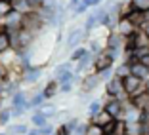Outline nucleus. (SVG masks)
<instances>
[{
	"label": "nucleus",
	"mask_w": 149,
	"mask_h": 135,
	"mask_svg": "<svg viewBox=\"0 0 149 135\" xmlns=\"http://www.w3.org/2000/svg\"><path fill=\"white\" fill-rule=\"evenodd\" d=\"M0 135H6V133H0Z\"/></svg>",
	"instance_id": "nucleus-48"
},
{
	"label": "nucleus",
	"mask_w": 149,
	"mask_h": 135,
	"mask_svg": "<svg viewBox=\"0 0 149 135\" xmlns=\"http://www.w3.org/2000/svg\"><path fill=\"white\" fill-rule=\"evenodd\" d=\"M52 135H59V131H57V129H56V131H54V133H52Z\"/></svg>",
	"instance_id": "nucleus-46"
},
{
	"label": "nucleus",
	"mask_w": 149,
	"mask_h": 135,
	"mask_svg": "<svg viewBox=\"0 0 149 135\" xmlns=\"http://www.w3.org/2000/svg\"><path fill=\"white\" fill-rule=\"evenodd\" d=\"M4 109V97H0V110Z\"/></svg>",
	"instance_id": "nucleus-45"
},
{
	"label": "nucleus",
	"mask_w": 149,
	"mask_h": 135,
	"mask_svg": "<svg viewBox=\"0 0 149 135\" xmlns=\"http://www.w3.org/2000/svg\"><path fill=\"white\" fill-rule=\"evenodd\" d=\"M42 67H29V69H25V72H23V78L21 82H27V84H36L40 78H42Z\"/></svg>",
	"instance_id": "nucleus-8"
},
{
	"label": "nucleus",
	"mask_w": 149,
	"mask_h": 135,
	"mask_svg": "<svg viewBox=\"0 0 149 135\" xmlns=\"http://www.w3.org/2000/svg\"><path fill=\"white\" fill-rule=\"evenodd\" d=\"M67 70H74L73 69V63L71 61H65V63H59V65L54 69V76H59V74H63V72H67Z\"/></svg>",
	"instance_id": "nucleus-28"
},
{
	"label": "nucleus",
	"mask_w": 149,
	"mask_h": 135,
	"mask_svg": "<svg viewBox=\"0 0 149 135\" xmlns=\"http://www.w3.org/2000/svg\"><path fill=\"white\" fill-rule=\"evenodd\" d=\"M12 2H4V0H0V19H4L8 13H12Z\"/></svg>",
	"instance_id": "nucleus-33"
},
{
	"label": "nucleus",
	"mask_w": 149,
	"mask_h": 135,
	"mask_svg": "<svg viewBox=\"0 0 149 135\" xmlns=\"http://www.w3.org/2000/svg\"><path fill=\"white\" fill-rule=\"evenodd\" d=\"M138 63H140V65H143L145 69H149V53H145V55H141L140 59H138Z\"/></svg>",
	"instance_id": "nucleus-41"
},
{
	"label": "nucleus",
	"mask_w": 149,
	"mask_h": 135,
	"mask_svg": "<svg viewBox=\"0 0 149 135\" xmlns=\"http://www.w3.org/2000/svg\"><path fill=\"white\" fill-rule=\"evenodd\" d=\"M31 124L36 127V129H40V127H44L46 124H50V120L46 116H42L40 112H36V110H35V114L31 116Z\"/></svg>",
	"instance_id": "nucleus-21"
},
{
	"label": "nucleus",
	"mask_w": 149,
	"mask_h": 135,
	"mask_svg": "<svg viewBox=\"0 0 149 135\" xmlns=\"http://www.w3.org/2000/svg\"><path fill=\"white\" fill-rule=\"evenodd\" d=\"M130 6L138 12H145L149 10V0H130Z\"/></svg>",
	"instance_id": "nucleus-30"
},
{
	"label": "nucleus",
	"mask_w": 149,
	"mask_h": 135,
	"mask_svg": "<svg viewBox=\"0 0 149 135\" xmlns=\"http://www.w3.org/2000/svg\"><path fill=\"white\" fill-rule=\"evenodd\" d=\"M113 72H115V76H117V78H126L128 74H130V65H128V63H118L117 65V69H113Z\"/></svg>",
	"instance_id": "nucleus-22"
},
{
	"label": "nucleus",
	"mask_w": 149,
	"mask_h": 135,
	"mask_svg": "<svg viewBox=\"0 0 149 135\" xmlns=\"http://www.w3.org/2000/svg\"><path fill=\"white\" fill-rule=\"evenodd\" d=\"M134 44H136V48H149V36H145L143 32L138 29L136 32H134Z\"/></svg>",
	"instance_id": "nucleus-18"
},
{
	"label": "nucleus",
	"mask_w": 149,
	"mask_h": 135,
	"mask_svg": "<svg viewBox=\"0 0 149 135\" xmlns=\"http://www.w3.org/2000/svg\"><path fill=\"white\" fill-rule=\"evenodd\" d=\"M21 13H17V12H12V13H8L4 19H2V23H4V27H6V32L8 31H19L21 29Z\"/></svg>",
	"instance_id": "nucleus-7"
},
{
	"label": "nucleus",
	"mask_w": 149,
	"mask_h": 135,
	"mask_svg": "<svg viewBox=\"0 0 149 135\" xmlns=\"http://www.w3.org/2000/svg\"><path fill=\"white\" fill-rule=\"evenodd\" d=\"M113 63L115 59L111 57V53L107 52V50H103L101 53H97L96 57H94V72H101V70H105V69H113Z\"/></svg>",
	"instance_id": "nucleus-3"
},
{
	"label": "nucleus",
	"mask_w": 149,
	"mask_h": 135,
	"mask_svg": "<svg viewBox=\"0 0 149 135\" xmlns=\"http://www.w3.org/2000/svg\"><path fill=\"white\" fill-rule=\"evenodd\" d=\"M123 44H124V38H120L117 32L111 31L105 38V50H123Z\"/></svg>",
	"instance_id": "nucleus-10"
},
{
	"label": "nucleus",
	"mask_w": 149,
	"mask_h": 135,
	"mask_svg": "<svg viewBox=\"0 0 149 135\" xmlns=\"http://www.w3.org/2000/svg\"><path fill=\"white\" fill-rule=\"evenodd\" d=\"M88 52L90 53H94V55H97V53H101L103 50H105V44H101L100 40H96V38H92V40H88Z\"/></svg>",
	"instance_id": "nucleus-20"
},
{
	"label": "nucleus",
	"mask_w": 149,
	"mask_h": 135,
	"mask_svg": "<svg viewBox=\"0 0 149 135\" xmlns=\"http://www.w3.org/2000/svg\"><path fill=\"white\" fill-rule=\"evenodd\" d=\"M130 74L132 76H138V78H141L145 82V80H149V69H145L143 65H140V63H134V65H130Z\"/></svg>",
	"instance_id": "nucleus-15"
},
{
	"label": "nucleus",
	"mask_w": 149,
	"mask_h": 135,
	"mask_svg": "<svg viewBox=\"0 0 149 135\" xmlns=\"http://www.w3.org/2000/svg\"><path fill=\"white\" fill-rule=\"evenodd\" d=\"M101 84L100 76H97L96 72H90L86 74V76H82V84H80V90H82V93H86V95H90V93L96 90L97 86Z\"/></svg>",
	"instance_id": "nucleus-6"
},
{
	"label": "nucleus",
	"mask_w": 149,
	"mask_h": 135,
	"mask_svg": "<svg viewBox=\"0 0 149 135\" xmlns=\"http://www.w3.org/2000/svg\"><path fill=\"white\" fill-rule=\"evenodd\" d=\"M84 38H86V32H84V29H71L69 34H67V38H65L67 50H71V52H73L74 48H79L80 42H82Z\"/></svg>",
	"instance_id": "nucleus-5"
},
{
	"label": "nucleus",
	"mask_w": 149,
	"mask_h": 135,
	"mask_svg": "<svg viewBox=\"0 0 149 135\" xmlns=\"http://www.w3.org/2000/svg\"><path fill=\"white\" fill-rule=\"evenodd\" d=\"M126 135H143L141 122H126Z\"/></svg>",
	"instance_id": "nucleus-19"
},
{
	"label": "nucleus",
	"mask_w": 149,
	"mask_h": 135,
	"mask_svg": "<svg viewBox=\"0 0 149 135\" xmlns=\"http://www.w3.org/2000/svg\"><path fill=\"white\" fill-rule=\"evenodd\" d=\"M97 76H100V80L101 82H107V80H111L115 76V72H113V69H105V70H101V72H96Z\"/></svg>",
	"instance_id": "nucleus-34"
},
{
	"label": "nucleus",
	"mask_w": 149,
	"mask_h": 135,
	"mask_svg": "<svg viewBox=\"0 0 149 135\" xmlns=\"http://www.w3.org/2000/svg\"><path fill=\"white\" fill-rule=\"evenodd\" d=\"M105 95L109 97V99H120V97L124 95L123 80L117 78V76H113L111 80H107V82H105Z\"/></svg>",
	"instance_id": "nucleus-4"
},
{
	"label": "nucleus",
	"mask_w": 149,
	"mask_h": 135,
	"mask_svg": "<svg viewBox=\"0 0 149 135\" xmlns=\"http://www.w3.org/2000/svg\"><path fill=\"white\" fill-rule=\"evenodd\" d=\"M54 131H56V129H54L52 124H46L44 127H40V129H38V135H52Z\"/></svg>",
	"instance_id": "nucleus-37"
},
{
	"label": "nucleus",
	"mask_w": 149,
	"mask_h": 135,
	"mask_svg": "<svg viewBox=\"0 0 149 135\" xmlns=\"http://www.w3.org/2000/svg\"><path fill=\"white\" fill-rule=\"evenodd\" d=\"M25 135H38V129H36V127H33V129H29Z\"/></svg>",
	"instance_id": "nucleus-44"
},
{
	"label": "nucleus",
	"mask_w": 149,
	"mask_h": 135,
	"mask_svg": "<svg viewBox=\"0 0 149 135\" xmlns=\"http://www.w3.org/2000/svg\"><path fill=\"white\" fill-rule=\"evenodd\" d=\"M86 52H88V50L84 48V46H79V48H74L73 52H71V55H69V61H71V63L80 61V59H82V55H84Z\"/></svg>",
	"instance_id": "nucleus-25"
},
{
	"label": "nucleus",
	"mask_w": 149,
	"mask_h": 135,
	"mask_svg": "<svg viewBox=\"0 0 149 135\" xmlns=\"http://www.w3.org/2000/svg\"><path fill=\"white\" fill-rule=\"evenodd\" d=\"M10 50H12V46H10V36H8V32H2V34H0V55L10 52Z\"/></svg>",
	"instance_id": "nucleus-26"
},
{
	"label": "nucleus",
	"mask_w": 149,
	"mask_h": 135,
	"mask_svg": "<svg viewBox=\"0 0 149 135\" xmlns=\"http://www.w3.org/2000/svg\"><path fill=\"white\" fill-rule=\"evenodd\" d=\"M54 118H57V124H59V126H61V124H65L67 120H69L71 118V114L67 112V110H61V112H59V110H57V114Z\"/></svg>",
	"instance_id": "nucleus-35"
},
{
	"label": "nucleus",
	"mask_w": 149,
	"mask_h": 135,
	"mask_svg": "<svg viewBox=\"0 0 149 135\" xmlns=\"http://www.w3.org/2000/svg\"><path fill=\"white\" fill-rule=\"evenodd\" d=\"M94 57H96V55H94V53H90V52L84 53L82 59H80V61H77V67H74V74H82L84 70H86L88 67L94 63Z\"/></svg>",
	"instance_id": "nucleus-11"
},
{
	"label": "nucleus",
	"mask_w": 149,
	"mask_h": 135,
	"mask_svg": "<svg viewBox=\"0 0 149 135\" xmlns=\"http://www.w3.org/2000/svg\"><path fill=\"white\" fill-rule=\"evenodd\" d=\"M29 131L27 124H8L6 126V135H25Z\"/></svg>",
	"instance_id": "nucleus-16"
},
{
	"label": "nucleus",
	"mask_w": 149,
	"mask_h": 135,
	"mask_svg": "<svg viewBox=\"0 0 149 135\" xmlns=\"http://www.w3.org/2000/svg\"><path fill=\"white\" fill-rule=\"evenodd\" d=\"M113 120H115V118H113V116H111V114H109V112H107V110H103V109H101V110H100V112H97V114H96V116H92V118H90V122H94V124H97V126H100V127H103V126H107V124H109V122H113Z\"/></svg>",
	"instance_id": "nucleus-12"
},
{
	"label": "nucleus",
	"mask_w": 149,
	"mask_h": 135,
	"mask_svg": "<svg viewBox=\"0 0 149 135\" xmlns=\"http://www.w3.org/2000/svg\"><path fill=\"white\" fill-rule=\"evenodd\" d=\"M12 109L10 107H4V109L0 110V126H8L10 120H12Z\"/></svg>",
	"instance_id": "nucleus-27"
},
{
	"label": "nucleus",
	"mask_w": 149,
	"mask_h": 135,
	"mask_svg": "<svg viewBox=\"0 0 149 135\" xmlns=\"http://www.w3.org/2000/svg\"><path fill=\"white\" fill-rule=\"evenodd\" d=\"M141 15H143V23L149 21V10H145V12H141Z\"/></svg>",
	"instance_id": "nucleus-43"
},
{
	"label": "nucleus",
	"mask_w": 149,
	"mask_h": 135,
	"mask_svg": "<svg viewBox=\"0 0 149 135\" xmlns=\"http://www.w3.org/2000/svg\"><path fill=\"white\" fill-rule=\"evenodd\" d=\"M73 84H61V86H59V92H57V93H63V95H67V93H71V92H73Z\"/></svg>",
	"instance_id": "nucleus-39"
},
{
	"label": "nucleus",
	"mask_w": 149,
	"mask_h": 135,
	"mask_svg": "<svg viewBox=\"0 0 149 135\" xmlns=\"http://www.w3.org/2000/svg\"><path fill=\"white\" fill-rule=\"evenodd\" d=\"M126 105H128V97L126 99H123V97H120V99H107L105 103H103V110H107L115 120H123Z\"/></svg>",
	"instance_id": "nucleus-1"
},
{
	"label": "nucleus",
	"mask_w": 149,
	"mask_h": 135,
	"mask_svg": "<svg viewBox=\"0 0 149 135\" xmlns=\"http://www.w3.org/2000/svg\"><path fill=\"white\" fill-rule=\"evenodd\" d=\"M136 31H138V27L134 23H130L126 17H120L113 27V32H117L120 38H130V36H134Z\"/></svg>",
	"instance_id": "nucleus-2"
},
{
	"label": "nucleus",
	"mask_w": 149,
	"mask_h": 135,
	"mask_svg": "<svg viewBox=\"0 0 149 135\" xmlns=\"http://www.w3.org/2000/svg\"><path fill=\"white\" fill-rule=\"evenodd\" d=\"M128 103L138 110H145L149 105V92H143L140 95H134V97H128Z\"/></svg>",
	"instance_id": "nucleus-9"
},
{
	"label": "nucleus",
	"mask_w": 149,
	"mask_h": 135,
	"mask_svg": "<svg viewBox=\"0 0 149 135\" xmlns=\"http://www.w3.org/2000/svg\"><path fill=\"white\" fill-rule=\"evenodd\" d=\"M4 2H12V0H4Z\"/></svg>",
	"instance_id": "nucleus-47"
},
{
	"label": "nucleus",
	"mask_w": 149,
	"mask_h": 135,
	"mask_svg": "<svg viewBox=\"0 0 149 135\" xmlns=\"http://www.w3.org/2000/svg\"><path fill=\"white\" fill-rule=\"evenodd\" d=\"M12 10H13V12H17V13H21V15H25V13L31 12L27 0H12Z\"/></svg>",
	"instance_id": "nucleus-17"
},
{
	"label": "nucleus",
	"mask_w": 149,
	"mask_h": 135,
	"mask_svg": "<svg viewBox=\"0 0 149 135\" xmlns=\"http://www.w3.org/2000/svg\"><path fill=\"white\" fill-rule=\"evenodd\" d=\"M36 112H40L42 116H46V118L50 120V118H54V116L57 114V107H56L54 103H50V101H44L38 109H36Z\"/></svg>",
	"instance_id": "nucleus-14"
},
{
	"label": "nucleus",
	"mask_w": 149,
	"mask_h": 135,
	"mask_svg": "<svg viewBox=\"0 0 149 135\" xmlns=\"http://www.w3.org/2000/svg\"><path fill=\"white\" fill-rule=\"evenodd\" d=\"M103 109V101L101 99H94V101H90L88 103V116L92 118V116H96L100 110Z\"/></svg>",
	"instance_id": "nucleus-23"
},
{
	"label": "nucleus",
	"mask_w": 149,
	"mask_h": 135,
	"mask_svg": "<svg viewBox=\"0 0 149 135\" xmlns=\"http://www.w3.org/2000/svg\"><path fill=\"white\" fill-rule=\"evenodd\" d=\"M86 126H88V122H80L77 126V129L73 131V135H86Z\"/></svg>",
	"instance_id": "nucleus-38"
},
{
	"label": "nucleus",
	"mask_w": 149,
	"mask_h": 135,
	"mask_svg": "<svg viewBox=\"0 0 149 135\" xmlns=\"http://www.w3.org/2000/svg\"><path fill=\"white\" fill-rule=\"evenodd\" d=\"M111 135H126V122L124 120H115V129Z\"/></svg>",
	"instance_id": "nucleus-31"
},
{
	"label": "nucleus",
	"mask_w": 149,
	"mask_h": 135,
	"mask_svg": "<svg viewBox=\"0 0 149 135\" xmlns=\"http://www.w3.org/2000/svg\"><path fill=\"white\" fill-rule=\"evenodd\" d=\"M44 101H46V99H44L42 92H36L35 95H33L31 99H29V110H31V109H35V110H36V109L40 107V105L44 103Z\"/></svg>",
	"instance_id": "nucleus-24"
},
{
	"label": "nucleus",
	"mask_w": 149,
	"mask_h": 135,
	"mask_svg": "<svg viewBox=\"0 0 149 135\" xmlns=\"http://www.w3.org/2000/svg\"><path fill=\"white\" fill-rule=\"evenodd\" d=\"M8 78H10L8 67H6L4 63H0V82H8Z\"/></svg>",
	"instance_id": "nucleus-36"
},
{
	"label": "nucleus",
	"mask_w": 149,
	"mask_h": 135,
	"mask_svg": "<svg viewBox=\"0 0 149 135\" xmlns=\"http://www.w3.org/2000/svg\"><path fill=\"white\" fill-rule=\"evenodd\" d=\"M73 76H74V70H67V72H63V74H59V76H56V82L61 86V84H69L71 80H73Z\"/></svg>",
	"instance_id": "nucleus-29"
},
{
	"label": "nucleus",
	"mask_w": 149,
	"mask_h": 135,
	"mask_svg": "<svg viewBox=\"0 0 149 135\" xmlns=\"http://www.w3.org/2000/svg\"><path fill=\"white\" fill-rule=\"evenodd\" d=\"M86 135H103V127H100L97 124H94V122H88Z\"/></svg>",
	"instance_id": "nucleus-32"
},
{
	"label": "nucleus",
	"mask_w": 149,
	"mask_h": 135,
	"mask_svg": "<svg viewBox=\"0 0 149 135\" xmlns=\"http://www.w3.org/2000/svg\"><path fill=\"white\" fill-rule=\"evenodd\" d=\"M57 92H59V84H57L54 78L42 87V95H44V99H46V101H50L52 97H56V95H57Z\"/></svg>",
	"instance_id": "nucleus-13"
},
{
	"label": "nucleus",
	"mask_w": 149,
	"mask_h": 135,
	"mask_svg": "<svg viewBox=\"0 0 149 135\" xmlns=\"http://www.w3.org/2000/svg\"><path fill=\"white\" fill-rule=\"evenodd\" d=\"M140 31L143 32L145 36H149V21H145V23H141V27H140Z\"/></svg>",
	"instance_id": "nucleus-42"
},
{
	"label": "nucleus",
	"mask_w": 149,
	"mask_h": 135,
	"mask_svg": "<svg viewBox=\"0 0 149 135\" xmlns=\"http://www.w3.org/2000/svg\"><path fill=\"white\" fill-rule=\"evenodd\" d=\"M113 129H115V120H113V122H109L107 126H103V135H111V133H113Z\"/></svg>",
	"instance_id": "nucleus-40"
}]
</instances>
